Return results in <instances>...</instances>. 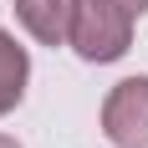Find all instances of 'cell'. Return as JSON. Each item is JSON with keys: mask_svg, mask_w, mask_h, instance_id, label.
Wrapping results in <instances>:
<instances>
[{"mask_svg": "<svg viewBox=\"0 0 148 148\" xmlns=\"http://www.w3.org/2000/svg\"><path fill=\"white\" fill-rule=\"evenodd\" d=\"M133 41V15L107 5V0H77L72 15V46L87 61H118Z\"/></svg>", "mask_w": 148, "mask_h": 148, "instance_id": "cell-1", "label": "cell"}, {"mask_svg": "<svg viewBox=\"0 0 148 148\" xmlns=\"http://www.w3.org/2000/svg\"><path fill=\"white\" fill-rule=\"evenodd\" d=\"M102 133L123 148H148V77H128L102 102Z\"/></svg>", "mask_w": 148, "mask_h": 148, "instance_id": "cell-2", "label": "cell"}, {"mask_svg": "<svg viewBox=\"0 0 148 148\" xmlns=\"http://www.w3.org/2000/svg\"><path fill=\"white\" fill-rule=\"evenodd\" d=\"M15 15L26 21V31L46 46H61L72 41V15H77V0H15Z\"/></svg>", "mask_w": 148, "mask_h": 148, "instance_id": "cell-3", "label": "cell"}, {"mask_svg": "<svg viewBox=\"0 0 148 148\" xmlns=\"http://www.w3.org/2000/svg\"><path fill=\"white\" fill-rule=\"evenodd\" d=\"M26 72H31L26 51L0 31V112H10V107L21 102V92H26Z\"/></svg>", "mask_w": 148, "mask_h": 148, "instance_id": "cell-4", "label": "cell"}, {"mask_svg": "<svg viewBox=\"0 0 148 148\" xmlns=\"http://www.w3.org/2000/svg\"><path fill=\"white\" fill-rule=\"evenodd\" d=\"M107 5H118V10H128V15H133V21H138V15L148 10V0H107Z\"/></svg>", "mask_w": 148, "mask_h": 148, "instance_id": "cell-5", "label": "cell"}, {"mask_svg": "<svg viewBox=\"0 0 148 148\" xmlns=\"http://www.w3.org/2000/svg\"><path fill=\"white\" fill-rule=\"evenodd\" d=\"M0 148H21V143H10V138H0Z\"/></svg>", "mask_w": 148, "mask_h": 148, "instance_id": "cell-6", "label": "cell"}]
</instances>
